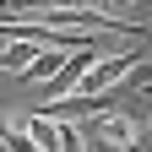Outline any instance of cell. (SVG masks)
Wrapping results in <instances>:
<instances>
[{"label":"cell","instance_id":"1","mask_svg":"<svg viewBox=\"0 0 152 152\" xmlns=\"http://www.w3.org/2000/svg\"><path fill=\"white\" fill-rule=\"evenodd\" d=\"M130 71H136V54H98L92 71L76 82V98H103V92H114Z\"/></svg>","mask_w":152,"mask_h":152},{"label":"cell","instance_id":"2","mask_svg":"<svg viewBox=\"0 0 152 152\" xmlns=\"http://www.w3.org/2000/svg\"><path fill=\"white\" fill-rule=\"evenodd\" d=\"M87 136L92 141H109V147H130L141 136V125H136L130 109H98V114H87Z\"/></svg>","mask_w":152,"mask_h":152},{"label":"cell","instance_id":"3","mask_svg":"<svg viewBox=\"0 0 152 152\" xmlns=\"http://www.w3.org/2000/svg\"><path fill=\"white\" fill-rule=\"evenodd\" d=\"M44 49V44H27V38H11L6 49H0V71H11V76H22L27 65H33V54Z\"/></svg>","mask_w":152,"mask_h":152},{"label":"cell","instance_id":"4","mask_svg":"<svg viewBox=\"0 0 152 152\" xmlns=\"http://www.w3.org/2000/svg\"><path fill=\"white\" fill-rule=\"evenodd\" d=\"M65 54H71V49H38V54H33V65H27L22 76H27V82H49V76L65 65Z\"/></svg>","mask_w":152,"mask_h":152},{"label":"cell","instance_id":"5","mask_svg":"<svg viewBox=\"0 0 152 152\" xmlns=\"http://www.w3.org/2000/svg\"><path fill=\"white\" fill-rule=\"evenodd\" d=\"M0 152H44V147H38L22 125H16V130H11V125H0Z\"/></svg>","mask_w":152,"mask_h":152},{"label":"cell","instance_id":"6","mask_svg":"<svg viewBox=\"0 0 152 152\" xmlns=\"http://www.w3.org/2000/svg\"><path fill=\"white\" fill-rule=\"evenodd\" d=\"M125 87H152V60H147V65H136V71H130V76H125Z\"/></svg>","mask_w":152,"mask_h":152},{"label":"cell","instance_id":"7","mask_svg":"<svg viewBox=\"0 0 152 152\" xmlns=\"http://www.w3.org/2000/svg\"><path fill=\"white\" fill-rule=\"evenodd\" d=\"M125 152H152V114H147V125H141V136H136V141H130Z\"/></svg>","mask_w":152,"mask_h":152},{"label":"cell","instance_id":"8","mask_svg":"<svg viewBox=\"0 0 152 152\" xmlns=\"http://www.w3.org/2000/svg\"><path fill=\"white\" fill-rule=\"evenodd\" d=\"M82 6H103V0H82Z\"/></svg>","mask_w":152,"mask_h":152}]
</instances>
